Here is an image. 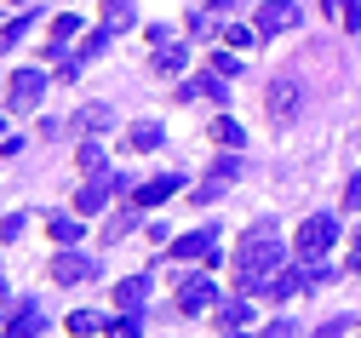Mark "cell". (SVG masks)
Listing matches in <instances>:
<instances>
[{"mask_svg": "<svg viewBox=\"0 0 361 338\" xmlns=\"http://www.w3.org/2000/svg\"><path fill=\"white\" fill-rule=\"evenodd\" d=\"M281 264H287V247H281L276 218H258V224L247 229V241H241V258H235V286H241V293H264V286L281 275Z\"/></svg>", "mask_w": 361, "mask_h": 338, "instance_id": "1", "label": "cell"}, {"mask_svg": "<svg viewBox=\"0 0 361 338\" xmlns=\"http://www.w3.org/2000/svg\"><path fill=\"white\" fill-rule=\"evenodd\" d=\"M298 104H304L298 75H276V80H269V92H264V109H269V121H276V126H287V121L298 115Z\"/></svg>", "mask_w": 361, "mask_h": 338, "instance_id": "2", "label": "cell"}, {"mask_svg": "<svg viewBox=\"0 0 361 338\" xmlns=\"http://www.w3.org/2000/svg\"><path fill=\"white\" fill-rule=\"evenodd\" d=\"M333 241H338V218H333V212L304 218V224H298V258H322Z\"/></svg>", "mask_w": 361, "mask_h": 338, "instance_id": "3", "label": "cell"}, {"mask_svg": "<svg viewBox=\"0 0 361 338\" xmlns=\"http://www.w3.org/2000/svg\"><path fill=\"white\" fill-rule=\"evenodd\" d=\"M121 189H132V183H126V172H115V167L92 172V183H86L80 195H75V212H98V207H104L109 195H121Z\"/></svg>", "mask_w": 361, "mask_h": 338, "instance_id": "4", "label": "cell"}, {"mask_svg": "<svg viewBox=\"0 0 361 338\" xmlns=\"http://www.w3.org/2000/svg\"><path fill=\"white\" fill-rule=\"evenodd\" d=\"M212 304H218L212 275H184V281H178V310H184V315H207Z\"/></svg>", "mask_w": 361, "mask_h": 338, "instance_id": "5", "label": "cell"}, {"mask_svg": "<svg viewBox=\"0 0 361 338\" xmlns=\"http://www.w3.org/2000/svg\"><path fill=\"white\" fill-rule=\"evenodd\" d=\"M172 258H178V264H195V258H207V264H212V258H218V229L207 224V229L178 235V241H172Z\"/></svg>", "mask_w": 361, "mask_h": 338, "instance_id": "6", "label": "cell"}, {"mask_svg": "<svg viewBox=\"0 0 361 338\" xmlns=\"http://www.w3.org/2000/svg\"><path fill=\"white\" fill-rule=\"evenodd\" d=\"M293 23H298V0H264V6L252 12V29H264V35H281Z\"/></svg>", "mask_w": 361, "mask_h": 338, "instance_id": "7", "label": "cell"}, {"mask_svg": "<svg viewBox=\"0 0 361 338\" xmlns=\"http://www.w3.org/2000/svg\"><path fill=\"white\" fill-rule=\"evenodd\" d=\"M40 92H47V75H40V69H18V75H12V86H6V98H12V109L23 115V109H35V104H40Z\"/></svg>", "mask_w": 361, "mask_h": 338, "instance_id": "8", "label": "cell"}, {"mask_svg": "<svg viewBox=\"0 0 361 338\" xmlns=\"http://www.w3.org/2000/svg\"><path fill=\"white\" fill-rule=\"evenodd\" d=\"M178 189H184V172H161V178H149L144 189H132V201H138V207H161L166 195H178Z\"/></svg>", "mask_w": 361, "mask_h": 338, "instance_id": "9", "label": "cell"}, {"mask_svg": "<svg viewBox=\"0 0 361 338\" xmlns=\"http://www.w3.org/2000/svg\"><path fill=\"white\" fill-rule=\"evenodd\" d=\"M92 275H98V264L86 258V253H63V258H52V281H63V286L92 281Z\"/></svg>", "mask_w": 361, "mask_h": 338, "instance_id": "10", "label": "cell"}, {"mask_svg": "<svg viewBox=\"0 0 361 338\" xmlns=\"http://www.w3.org/2000/svg\"><path fill=\"white\" fill-rule=\"evenodd\" d=\"M80 29H86V23H80L75 12H63V18L52 23V40H47V58H69V40H75Z\"/></svg>", "mask_w": 361, "mask_h": 338, "instance_id": "11", "label": "cell"}, {"mask_svg": "<svg viewBox=\"0 0 361 338\" xmlns=\"http://www.w3.org/2000/svg\"><path fill=\"white\" fill-rule=\"evenodd\" d=\"M40 327H47V321H40V310H35L29 298H23V310H18V315H12L6 327H0V338H35Z\"/></svg>", "mask_w": 361, "mask_h": 338, "instance_id": "12", "label": "cell"}, {"mask_svg": "<svg viewBox=\"0 0 361 338\" xmlns=\"http://www.w3.org/2000/svg\"><path fill=\"white\" fill-rule=\"evenodd\" d=\"M144 298H149V275H126V281L115 286V304H121V310H144Z\"/></svg>", "mask_w": 361, "mask_h": 338, "instance_id": "13", "label": "cell"}, {"mask_svg": "<svg viewBox=\"0 0 361 338\" xmlns=\"http://www.w3.org/2000/svg\"><path fill=\"white\" fill-rule=\"evenodd\" d=\"M138 212H144L138 201H132V207H121V212L104 224V241H121V235H132V229H138Z\"/></svg>", "mask_w": 361, "mask_h": 338, "instance_id": "14", "label": "cell"}, {"mask_svg": "<svg viewBox=\"0 0 361 338\" xmlns=\"http://www.w3.org/2000/svg\"><path fill=\"white\" fill-rule=\"evenodd\" d=\"M247 321H252V304H247V298H235V304H218V327H224V332H241Z\"/></svg>", "mask_w": 361, "mask_h": 338, "instance_id": "15", "label": "cell"}, {"mask_svg": "<svg viewBox=\"0 0 361 338\" xmlns=\"http://www.w3.org/2000/svg\"><path fill=\"white\" fill-rule=\"evenodd\" d=\"M184 46H178V40H166V46H155V75H178V69H184Z\"/></svg>", "mask_w": 361, "mask_h": 338, "instance_id": "16", "label": "cell"}, {"mask_svg": "<svg viewBox=\"0 0 361 338\" xmlns=\"http://www.w3.org/2000/svg\"><path fill=\"white\" fill-rule=\"evenodd\" d=\"M75 121H80V132H92V138H98V132H109V126H115V115H109V109H104V104H86V109H80V115H75Z\"/></svg>", "mask_w": 361, "mask_h": 338, "instance_id": "17", "label": "cell"}, {"mask_svg": "<svg viewBox=\"0 0 361 338\" xmlns=\"http://www.w3.org/2000/svg\"><path fill=\"white\" fill-rule=\"evenodd\" d=\"M109 338H144V310H121V321H109Z\"/></svg>", "mask_w": 361, "mask_h": 338, "instance_id": "18", "label": "cell"}, {"mask_svg": "<svg viewBox=\"0 0 361 338\" xmlns=\"http://www.w3.org/2000/svg\"><path fill=\"white\" fill-rule=\"evenodd\" d=\"M212 138L224 143V150H241V143H247V132H241V121H230V115H224V121H212Z\"/></svg>", "mask_w": 361, "mask_h": 338, "instance_id": "19", "label": "cell"}, {"mask_svg": "<svg viewBox=\"0 0 361 338\" xmlns=\"http://www.w3.org/2000/svg\"><path fill=\"white\" fill-rule=\"evenodd\" d=\"M104 23L121 35V29H132V0H104Z\"/></svg>", "mask_w": 361, "mask_h": 338, "instance_id": "20", "label": "cell"}, {"mask_svg": "<svg viewBox=\"0 0 361 338\" xmlns=\"http://www.w3.org/2000/svg\"><path fill=\"white\" fill-rule=\"evenodd\" d=\"M126 143H132V150H155V143H161V126H155V121H138V126L126 132Z\"/></svg>", "mask_w": 361, "mask_h": 338, "instance_id": "21", "label": "cell"}, {"mask_svg": "<svg viewBox=\"0 0 361 338\" xmlns=\"http://www.w3.org/2000/svg\"><path fill=\"white\" fill-rule=\"evenodd\" d=\"M98 327H104V321H98L92 310H75V315H69V332H75V338H92Z\"/></svg>", "mask_w": 361, "mask_h": 338, "instance_id": "22", "label": "cell"}, {"mask_svg": "<svg viewBox=\"0 0 361 338\" xmlns=\"http://www.w3.org/2000/svg\"><path fill=\"white\" fill-rule=\"evenodd\" d=\"M52 241L75 247V241H80V218H52Z\"/></svg>", "mask_w": 361, "mask_h": 338, "instance_id": "23", "label": "cell"}, {"mask_svg": "<svg viewBox=\"0 0 361 338\" xmlns=\"http://www.w3.org/2000/svg\"><path fill=\"white\" fill-rule=\"evenodd\" d=\"M23 229H29V218H23V212H12V218H0V241H23Z\"/></svg>", "mask_w": 361, "mask_h": 338, "instance_id": "24", "label": "cell"}, {"mask_svg": "<svg viewBox=\"0 0 361 338\" xmlns=\"http://www.w3.org/2000/svg\"><path fill=\"white\" fill-rule=\"evenodd\" d=\"M109 35H115L109 23H104L98 35H86V46H80V58H98V52H104V46H109Z\"/></svg>", "mask_w": 361, "mask_h": 338, "instance_id": "25", "label": "cell"}, {"mask_svg": "<svg viewBox=\"0 0 361 338\" xmlns=\"http://www.w3.org/2000/svg\"><path fill=\"white\" fill-rule=\"evenodd\" d=\"M80 172H104V150L98 143H80Z\"/></svg>", "mask_w": 361, "mask_h": 338, "instance_id": "26", "label": "cell"}, {"mask_svg": "<svg viewBox=\"0 0 361 338\" xmlns=\"http://www.w3.org/2000/svg\"><path fill=\"white\" fill-rule=\"evenodd\" d=\"M212 75H241V58H235V52H218V58H212Z\"/></svg>", "mask_w": 361, "mask_h": 338, "instance_id": "27", "label": "cell"}, {"mask_svg": "<svg viewBox=\"0 0 361 338\" xmlns=\"http://www.w3.org/2000/svg\"><path fill=\"white\" fill-rule=\"evenodd\" d=\"M264 338H298V327H293V321H269Z\"/></svg>", "mask_w": 361, "mask_h": 338, "instance_id": "28", "label": "cell"}, {"mask_svg": "<svg viewBox=\"0 0 361 338\" xmlns=\"http://www.w3.org/2000/svg\"><path fill=\"white\" fill-rule=\"evenodd\" d=\"M212 167H218V178H235V172H241V161H235V155H218Z\"/></svg>", "mask_w": 361, "mask_h": 338, "instance_id": "29", "label": "cell"}, {"mask_svg": "<svg viewBox=\"0 0 361 338\" xmlns=\"http://www.w3.org/2000/svg\"><path fill=\"white\" fill-rule=\"evenodd\" d=\"M315 338H344V321H327V327L315 332Z\"/></svg>", "mask_w": 361, "mask_h": 338, "instance_id": "30", "label": "cell"}, {"mask_svg": "<svg viewBox=\"0 0 361 338\" xmlns=\"http://www.w3.org/2000/svg\"><path fill=\"white\" fill-rule=\"evenodd\" d=\"M350 275H361V247H355V258H350Z\"/></svg>", "mask_w": 361, "mask_h": 338, "instance_id": "31", "label": "cell"}, {"mask_svg": "<svg viewBox=\"0 0 361 338\" xmlns=\"http://www.w3.org/2000/svg\"><path fill=\"white\" fill-rule=\"evenodd\" d=\"M0 132H6V115H0Z\"/></svg>", "mask_w": 361, "mask_h": 338, "instance_id": "32", "label": "cell"}, {"mask_svg": "<svg viewBox=\"0 0 361 338\" xmlns=\"http://www.w3.org/2000/svg\"><path fill=\"white\" fill-rule=\"evenodd\" d=\"M224 338H241V332H224Z\"/></svg>", "mask_w": 361, "mask_h": 338, "instance_id": "33", "label": "cell"}, {"mask_svg": "<svg viewBox=\"0 0 361 338\" xmlns=\"http://www.w3.org/2000/svg\"><path fill=\"white\" fill-rule=\"evenodd\" d=\"M0 46H6V40H0Z\"/></svg>", "mask_w": 361, "mask_h": 338, "instance_id": "34", "label": "cell"}]
</instances>
